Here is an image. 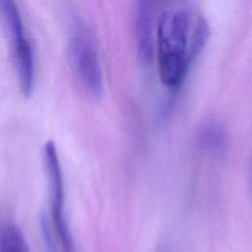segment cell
I'll return each instance as SVG.
<instances>
[{
    "label": "cell",
    "mask_w": 252,
    "mask_h": 252,
    "mask_svg": "<svg viewBox=\"0 0 252 252\" xmlns=\"http://www.w3.org/2000/svg\"><path fill=\"white\" fill-rule=\"evenodd\" d=\"M208 37L207 21L192 6L177 4L162 12L157 27V52L158 73L164 86L181 85Z\"/></svg>",
    "instance_id": "cell-1"
},
{
    "label": "cell",
    "mask_w": 252,
    "mask_h": 252,
    "mask_svg": "<svg viewBox=\"0 0 252 252\" xmlns=\"http://www.w3.org/2000/svg\"><path fill=\"white\" fill-rule=\"evenodd\" d=\"M72 68L83 88L92 95H99L103 88L102 72L95 43L85 24L75 18L68 39Z\"/></svg>",
    "instance_id": "cell-2"
},
{
    "label": "cell",
    "mask_w": 252,
    "mask_h": 252,
    "mask_svg": "<svg viewBox=\"0 0 252 252\" xmlns=\"http://www.w3.org/2000/svg\"><path fill=\"white\" fill-rule=\"evenodd\" d=\"M0 11L11 36L21 91L25 96H30L34 85V58L21 13L17 4L10 0L0 1Z\"/></svg>",
    "instance_id": "cell-3"
},
{
    "label": "cell",
    "mask_w": 252,
    "mask_h": 252,
    "mask_svg": "<svg viewBox=\"0 0 252 252\" xmlns=\"http://www.w3.org/2000/svg\"><path fill=\"white\" fill-rule=\"evenodd\" d=\"M49 186V207L52 224L64 252H74L73 241L65 215V189L62 169L55 144L46 142L43 149Z\"/></svg>",
    "instance_id": "cell-4"
},
{
    "label": "cell",
    "mask_w": 252,
    "mask_h": 252,
    "mask_svg": "<svg viewBox=\"0 0 252 252\" xmlns=\"http://www.w3.org/2000/svg\"><path fill=\"white\" fill-rule=\"evenodd\" d=\"M152 2H140L135 14V37L137 54L144 64L151 62L154 52V19Z\"/></svg>",
    "instance_id": "cell-5"
},
{
    "label": "cell",
    "mask_w": 252,
    "mask_h": 252,
    "mask_svg": "<svg viewBox=\"0 0 252 252\" xmlns=\"http://www.w3.org/2000/svg\"><path fill=\"white\" fill-rule=\"evenodd\" d=\"M0 252H31L22 230L16 224L0 225Z\"/></svg>",
    "instance_id": "cell-6"
},
{
    "label": "cell",
    "mask_w": 252,
    "mask_h": 252,
    "mask_svg": "<svg viewBox=\"0 0 252 252\" xmlns=\"http://www.w3.org/2000/svg\"><path fill=\"white\" fill-rule=\"evenodd\" d=\"M202 144L208 148V149H214L218 150L220 149L223 144V138L222 133L214 127H210L206 129L201 136Z\"/></svg>",
    "instance_id": "cell-7"
},
{
    "label": "cell",
    "mask_w": 252,
    "mask_h": 252,
    "mask_svg": "<svg viewBox=\"0 0 252 252\" xmlns=\"http://www.w3.org/2000/svg\"><path fill=\"white\" fill-rule=\"evenodd\" d=\"M248 183H249V191L252 199V154L250 157V161H249V167H248Z\"/></svg>",
    "instance_id": "cell-8"
}]
</instances>
